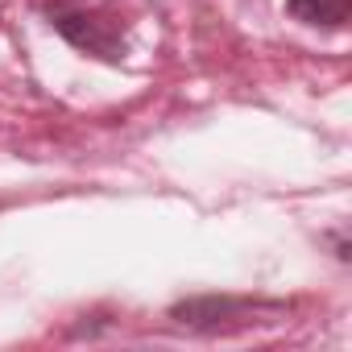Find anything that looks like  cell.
Listing matches in <instances>:
<instances>
[{"label":"cell","mask_w":352,"mask_h":352,"mask_svg":"<svg viewBox=\"0 0 352 352\" xmlns=\"http://www.w3.org/2000/svg\"><path fill=\"white\" fill-rule=\"evenodd\" d=\"M241 311H245V302L208 294V298H187V302H179V307H170V319H179V323H187V327H220V323L236 319Z\"/></svg>","instance_id":"1"},{"label":"cell","mask_w":352,"mask_h":352,"mask_svg":"<svg viewBox=\"0 0 352 352\" xmlns=\"http://www.w3.org/2000/svg\"><path fill=\"white\" fill-rule=\"evenodd\" d=\"M58 34L71 42V46H79V50H91V54H104V58H116V42H112V34L96 21V17H79V13H63L58 21Z\"/></svg>","instance_id":"2"},{"label":"cell","mask_w":352,"mask_h":352,"mask_svg":"<svg viewBox=\"0 0 352 352\" xmlns=\"http://www.w3.org/2000/svg\"><path fill=\"white\" fill-rule=\"evenodd\" d=\"M348 5H352V0H286V9H290L294 21H302V25H327V30H336V25L348 21Z\"/></svg>","instance_id":"3"}]
</instances>
